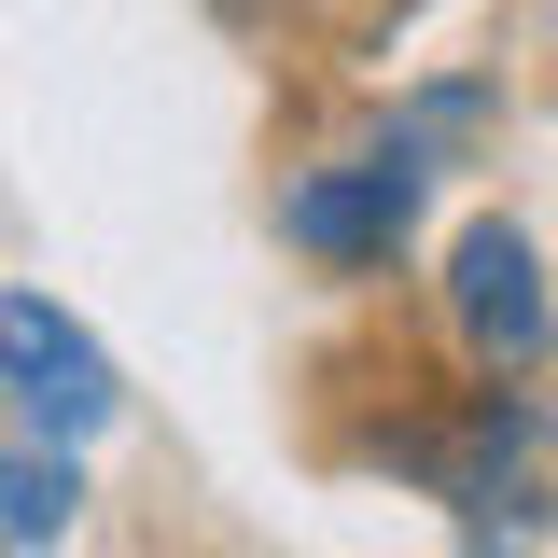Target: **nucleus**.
I'll use <instances>...</instances> for the list:
<instances>
[{
  "mask_svg": "<svg viewBox=\"0 0 558 558\" xmlns=\"http://www.w3.org/2000/svg\"><path fill=\"white\" fill-rule=\"evenodd\" d=\"M70 517H84V475H70V447H14V461H0V558L70 545Z\"/></svg>",
  "mask_w": 558,
  "mask_h": 558,
  "instance_id": "nucleus-4",
  "label": "nucleus"
},
{
  "mask_svg": "<svg viewBox=\"0 0 558 558\" xmlns=\"http://www.w3.org/2000/svg\"><path fill=\"white\" fill-rule=\"evenodd\" d=\"M418 140H391V154H349V168H322V182H293V252H322V266H391L418 223Z\"/></svg>",
  "mask_w": 558,
  "mask_h": 558,
  "instance_id": "nucleus-2",
  "label": "nucleus"
},
{
  "mask_svg": "<svg viewBox=\"0 0 558 558\" xmlns=\"http://www.w3.org/2000/svg\"><path fill=\"white\" fill-rule=\"evenodd\" d=\"M0 391L28 418V447H84V433H112V349L70 322L57 293H0Z\"/></svg>",
  "mask_w": 558,
  "mask_h": 558,
  "instance_id": "nucleus-1",
  "label": "nucleus"
},
{
  "mask_svg": "<svg viewBox=\"0 0 558 558\" xmlns=\"http://www.w3.org/2000/svg\"><path fill=\"white\" fill-rule=\"evenodd\" d=\"M461 531H475V558H558V502L545 488H502V502H475Z\"/></svg>",
  "mask_w": 558,
  "mask_h": 558,
  "instance_id": "nucleus-5",
  "label": "nucleus"
},
{
  "mask_svg": "<svg viewBox=\"0 0 558 558\" xmlns=\"http://www.w3.org/2000/svg\"><path fill=\"white\" fill-rule=\"evenodd\" d=\"M447 322H461L475 363H531V349H545V252H531L502 209L447 238Z\"/></svg>",
  "mask_w": 558,
  "mask_h": 558,
  "instance_id": "nucleus-3",
  "label": "nucleus"
}]
</instances>
